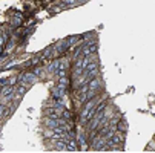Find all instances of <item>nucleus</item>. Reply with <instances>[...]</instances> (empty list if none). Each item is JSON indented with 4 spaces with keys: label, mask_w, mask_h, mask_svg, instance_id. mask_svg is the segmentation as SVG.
<instances>
[{
    "label": "nucleus",
    "mask_w": 155,
    "mask_h": 153,
    "mask_svg": "<svg viewBox=\"0 0 155 153\" xmlns=\"http://www.w3.org/2000/svg\"><path fill=\"white\" fill-rule=\"evenodd\" d=\"M87 135L83 129H80L77 132V141H78V145H80V150L84 151V150H89V145H87Z\"/></svg>",
    "instance_id": "obj_1"
},
{
    "label": "nucleus",
    "mask_w": 155,
    "mask_h": 153,
    "mask_svg": "<svg viewBox=\"0 0 155 153\" xmlns=\"http://www.w3.org/2000/svg\"><path fill=\"white\" fill-rule=\"evenodd\" d=\"M54 48H55V51H57L58 54H64L66 51H69L72 46L69 45L68 40H60V41H57V45H55Z\"/></svg>",
    "instance_id": "obj_2"
},
{
    "label": "nucleus",
    "mask_w": 155,
    "mask_h": 153,
    "mask_svg": "<svg viewBox=\"0 0 155 153\" xmlns=\"http://www.w3.org/2000/svg\"><path fill=\"white\" fill-rule=\"evenodd\" d=\"M87 84H89V91H98V89H101V87H103V81H101V78L98 75L94 77L92 80H89V81H87Z\"/></svg>",
    "instance_id": "obj_3"
},
{
    "label": "nucleus",
    "mask_w": 155,
    "mask_h": 153,
    "mask_svg": "<svg viewBox=\"0 0 155 153\" xmlns=\"http://www.w3.org/2000/svg\"><path fill=\"white\" fill-rule=\"evenodd\" d=\"M43 124H45V127H49V129H55L57 126H60V121H58V118H51V116H45V118H43Z\"/></svg>",
    "instance_id": "obj_4"
},
{
    "label": "nucleus",
    "mask_w": 155,
    "mask_h": 153,
    "mask_svg": "<svg viewBox=\"0 0 155 153\" xmlns=\"http://www.w3.org/2000/svg\"><path fill=\"white\" fill-rule=\"evenodd\" d=\"M77 150H80L77 138H69L68 139V151H77Z\"/></svg>",
    "instance_id": "obj_5"
},
{
    "label": "nucleus",
    "mask_w": 155,
    "mask_h": 153,
    "mask_svg": "<svg viewBox=\"0 0 155 153\" xmlns=\"http://www.w3.org/2000/svg\"><path fill=\"white\" fill-rule=\"evenodd\" d=\"M117 130L118 132H121V133H126L127 132V123H126V120H118V123H117Z\"/></svg>",
    "instance_id": "obj_6"
},
{
    "label": "nucleus",
    "mask_w": 155,
    "mask_h": 153,
    "mask_svg": "<svg viewBox=\"0 0 155 153\" xmlns=\"http://www.w3.org/2000/svg\"><path fill=\"white\" fill-rule=\"evenodd\" d=\"M98 66H100V63H98V61H91V63L86 66V69H84L86 75L89 74V72H92V71H97V69H98Z\"/></svg>",
    "instance_id": "obj_7"
},
{
    "label": "nucleus",
    "mask_w": 155,
    "mask_h": 153,
    "mask_svg": "<svg viewBox=\"0 0 155 153\" xmlns=\"http://www.w3.org/2000/svg\"><path fill=\"white\" fill-rule=\"evenodd\" d=\"M38 78H46V75H48V69H43V68H34V71H32Z\"/></svg>",
    "instance_id": "obj_8"
},
{
    "label": "nucleus",
    "mask_w": 155,
    "mask_h": 153,
    "mask_svg": "<svg viewBox=\"0 0 155 153\" xmlns=\"http://www.w3.org/2000/svg\"><path fill=\"white\" fill-rule=\"evenodd\" d=\"M69 83H71L69 77H60V78H57V84H60L63 87H69Z\"/></svg>",
    "instance_id": "obj_9"
},
{
    "label": "nucleus",
    "mask_w": 155,
    "mask_h": 153,
    "mask_svg": "<svg viewBox=\"0 0 155 153\" xmlns=\"http://www.w3.org/2000/svg\"><path fill=\"white\" fill-rule=\"evenodd\" d=\"M14 66H15V60H11V61L2 64V69H3V71H8L9 68H14Z\"/></svg>",
    "instance_id": "obj_10"
},
{
    "label": "nucleus",
    "mask_w": 155,
    "mask_h": 153,
    "mask_svg": "<svg viewBox=\"0 0 155 153\" xmlns=\"http://www.w3.org/2000/svg\"><path fill=\"white\" fill-rule=\"evenodd\" d=\"M153 139H155V135H153Z\"/></svg>",
    "instance_id": "obj_11"
}]
</instances>
